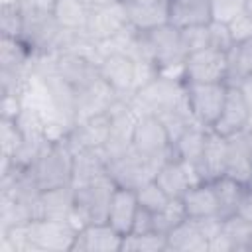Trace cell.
Listing matches in <instances>:
<instances>
[{
  "instance_id": "1",
  "label": "cell",
  "mask_w": 252,
  "mask_h": 252,
  "mask_svg": "<svg viewBox=\"0 0 252 252\" xmlns=\"http://www.w3.org/2000/svg\"><path fill=\"white\" fill-rule=\"evenodd\" d=\"M73 150L65 140H47L37 158L28 165L39 191L71 185L73 181Z\"/></svg>"
},
{
  "instance_id": "2",
  "label": "cell",
  "mask_w": 252,
  "mask_h": 252,
  "mask_svg": "<svg viewBox=\"0 0 252 252\" xmlns=\"http://www.w3.org/2000/svg\"><path fill=\"white\" fill-rule=\"evenodd\" d=\"M130 146L146 161H150L156 171L161 167L163 161L173 156L171 138L156 112H144L136 118L130 134Z\"/></svg>"
},
{
  "instance_id": "3",
  "label": "cell",
  "mask_w": 252,
  "mask_h": 252,
  "mask_svg": "<svg viewBox=\"0 0 252 252\" xmlns=\"http://www.w3.org/2000/svg\"><path fill=\"white\" fill-rule=\"evenodd\" d=\"M114 189H116V183L108 175V171L85 185L73 187L75 191L73 220H79L81 226L89 222H104Z\"/></svg>"
},
{
  "instance_id": "4",
  "label": "cell",
  "mask_w": 252,
  "mask_h": 252,
  "mask_svg": "<svg viewBox=\"0 0 252 252\" xmlns=\"http://www.w3.org/2000/svg\"><path fill=\"white\" fill-rule=\"evenodd\" d=\"M140 37L146 57L158 67V71L185 63L187 51L181 39V30L169 22L156 30L140 32Z\"/></svg>"
},
{
  "instance_id": "5",
  "label": "cell",
  "mask_w": 252,
  "mask_h": 252,
  "mask_svg": "<svg viewBox=\"0 0 252 252\" xmlns=\"http://www.w3.org/2000/svg\"><path fill=\"white\" fill-rule=\"evenodd\" d=\"M77 226L61 219H33L24 224L26 250H71Z\"/></svg>"
},
{
  "instance_id": "6",
  "label": "cell",
  "mask_w": 252,
  "mask_h": 252,
  "mask_svg": "<svg viewBox=\"0 0 252 252\" xmlns=\"http://www.w3.org/2000/svg\"><path fill=\"white\" fill-rule=\"evenodd\" d=\"M226 91V83H185V100L191 118L197 124L211 128L224 106Z\"/></svg>"
},
{
  "instance_id": "7",
  "label": "cell",
  "mask_w": 252,
  "mask_h": 252,
  "mask_svg": "<svg viewBox=\"0 0 252 252\" xmlns=\"http://www.w3.org/2000/svg\"><path fill=\"white\" fill-rule=\"evenodd\" d=\"M183 73L185 83H226L228 55L215 47L193 51L185 57Z\"/></svg>"
},
{
  "instance_id": "8",
  "label": "cell",
  "mask_w": 252,
  "mask_h": 252,
  "mask_svg": "<svg viewBox=\"0 0 252 252\" xmlns=\"http://www.w3.org/2000/svg\"><path fill=\"white\" fill-rule=\"evenodd\" d=\"M154 179L158 185L171 197V199H181V195L195 183L203 181L199 175V169L177 156H171L167 161L161 163V167L156 171Z\"/></svg>"
},
{
  "instance_id": "9",
  "label": "cell",
  "mask_w": 252,
  "mask_h": 252,
  "mask_svg": "<svg viewBox=\"0 0 252 252\" xmlns=\"http://www.w3.org/2000/svg\"><path fill=\"white\" fill-rule=\"evenodd\" d=\"M96 67L100 79L114 93L136 89V59L130 57L128 53L108 51L98 59Z\"/></svg>"
},
{
  "instance_id": "10",
  "label": "cell",
  "mask_w": 252,
  "mask_h": 252,
  "mask_svg": "<svg viewBox=\"0 0 252 252\" xmlns=\"http://www.w3.org/2000/svg\"><path fill=\"white\" fill-rule=\"evenodd\" d=\"M250 118H252V114H250V108H248L242 93L238 91L236 85H228L224 106H222L217 122L211 126V130L228 138V136H234V134L248 130Z\"/></svg>"
},
{
  "instance_id": "11",
  "label": "cell",
  "mask_w": 252,
  "mask_h": 252,
  "mask_svg": "<svg viewBox=\"0 0 252 252\" xmlns=\"http://www.w3.org/2000/svg\"><path fill=\"white\" fill-rule=\"evenodd\" d=\"M126 28H130V22H128L126 12L122 8V2L118 0V2L108 4V6L91 8L85 35L94 39V41H106V39L114 37L116 33L124 32Z\"/></svg>"
},
{
  "instance_id": "12",
  "label": "cell",
  "mask_w": 252,
  "mask_h": 252,
  "mask_svg": "<svg viewBox=\"0 0 252 252\" xmlns=\"http://www.w3.org/2000/svg\"><path fill=\"white\" fill-rule=\"evenodd\" d=\"M130 26L150 32L169 22V0H120Z\"/></svg>"
},
{
  "instance_id": "13",
  "label": "cell",
  "mask_w": 252,
  "mask_h": 252,
  "mask_svg": "<svg viewBox=\"0 0 252 252\" xmlns=\"http://www.w3.org/2000/svg\"><path fill=\"white\" fill-rule=\"evenodd\" d=\"M124 236L118 234L106 220L104 222H89L77 230L75 242L71 250L81 252H118L122 250Z\"/></svg>"
},
{
  "instance_id": "14",
  "label": "cell",
  "mask_w": 252,
  "mask_h": 252,
  "mask_svg": "<svg viewBox=\"0 0 252 252\" xmlns=\"http://www.w3.org/2000/svg\"><path fill=\"white\" fill-rule=\"evenodd\" d=\"M138 209H140V203H138V197H136V189L124 187V185H116V189L112 193V199H110L106 222L118 234L126 236V234L132 232Z\"/></svg>"
},
{
  "instance_id": "15",
  "label": "cell",
  "mask_w": 252,
  "mask_h": 252,
  "mask_svg": "<svg viewBox=\"0 0 252 252\" xmlns=\"http://www.w3.org/2000/svg\"><path fill=\"white\" fill-rule=\"evenodd\" d=\"M224 175L242 185H252V150L246 130L226 138V167Z\"/></svg>"
},
{
  "instance_id": "16",
  "label": "cell",
  "mask_w": 252,
  "mask_h": 252,
  "mask_svg": "<svg viewBox=\"0 0 252 252\" xmlns=\"http://www.w3.org/2000/svg\"><path fill=\"white\" fill-rule=\"evenodd\" d=\"M181 205L187 219L219 217V203L211 181H199L181 195Z\"/></svg>"
},
{
  "instance_id": "17",
  "label": "cell",
  "mask_w": 252,
  "mask_h": 252,
  "mask_svg": "<svg viewBox=\"0 0 252 252\" xmlns=\"http://www.w3.org/2000/svg\"><path fill=\"white\" fill-rule=\"evenodd\" d=\"M213 22L211 0H169V24L183 30Z\"/></svg>"
},
{
  "instance_id": "18",
  "label": "cell",
  "mask_w": 252,
  "mask_h": 252,
  "mask_svg": "<svg viewBox=\"0 0 252 252\" xmlns=\"http://www.w3.org/2000/svg\"><path fill=\"white\" fill-rule=\"evenodd\" d=\"M224 167H226V138L209 128L201 163H199L201 179L213 181V179L224 175Z\"/></svg>"
},
{
  "instance_id": "19",
  "label": "cell",
  "mask_w": 252,
  "mask_h": 252,
  "mask_svg": "<svg viewBox=\"0 0 252 252\" xmlns=\"http://www.w3.org/2000/svg\"><path fill=\"white\" fill-rule=\"evenodd\" d=\"M167 250H181V252L209 250V238L203 232L201 222L197 219H185V220H181L167 234Z\"/></svg>"
},
{
  "instance_id": "20",
  "label": "cell",
  "mask_w": 252,
  "mask_h": 252,
  "mask_svg": "<svg viewBox=\"0 0 252 252\" xmlns=\"http://www.w3.org/2000/svg\"><path fill=\"white\" fill-rule=\"evenodd\" d=\"M51 16L61 30L73 33H85L91 8L83 0H55L51 8Z\"/></svg>"
},
{
  "instance_id": "21",
  "label": "cell",
  "mask_w": 252,
  "mask_h": 252,
  "mask_svg": "<svg viewBox=\"0 0 252 252\" xmlns=\"http://www.w3.org/2000/svg\"><path fill=\"white\" fill-rule=\"evenodd\" d=\"M207 132H209V128H205L201 124H191L173 142V156H177L179 159H183V161H187V163H191V165H195L199 169L203 148H205V140H207Z\"/></svg>"
},
{
  "instance_id": "22",
  "label": "cell",
  "mask_w": 252,
  "mask_h": 252,
  "mask_svg": "<svg viewBox=\"0 0 252 252\" xmlns=\"http://www.w3.org/2000/svg\"><path fill=\"white\" fill-rule=\"evenodd\" d=\"M211 183H213V189H215V195H217V203H219V217L220 219L232 217L236 213L238 201H240L242 191H244L246 185L238 183L236 179H232L228 175H220V177L213 179Z\"/></svg>"
},
{
  "instance_id": "23",
  "label": "cell",
  "mask_w": 252,
  "mask_h": 252,
  "mask_svg": "<svg viewBox=\"0 0 252 252\" xmlns=\"http://www.w3.org/2000/svg\"><path fill=\"white\" fill-rule=\"evenodd\" d=\"M220 234L230 242L232 250H252V222L238 215L222 219Z\"/></svg>"
},
{
  "instance_id": "24",
  "label": "cell",
  "mask_w": 252,
  "mask_h": 252,
  "mask_svg": "<svg viewBox=\"0 0 252 252\" xmlns=\"http://www.w3.org/2000/svg\"><path fill=\"white\" fill-rule=\"evenodd\" d=\"M136 197H138L140 207H144L152 213H159L171 201V197L158 185L156 179H148L140 187H136Z\"/></svg>"
},
{
  "instance_id": "25",
  "label": "cell",
  "mask_w": 252,
  "mask_h": 252,
  "mask_svg": "<svg viewBox=\"0 0 252 252\" xmlns=\"http://www.w3.org/2000/svg\"><path fill=\"white\" fill-rule=\"evenodd\" d=\"M185 219H187V215L183 211L181 201L179 199H171L165 209H161L159 213H154V228H156V232L167 236Z\"/></svg>"
},
{
  "instance_id": "26",
  "label": "cell",
  "mask_w": 252,
  "mask_h": 252,
  "mask_svg": "<svg viewBox=\"0 0 252 252\" xmlns=\"http://www.w3.org/2000/svg\"><path fill=\"white\" fill-rule=\"evenodd\" d=\"M122 250H142V252L167 250V236L156 230L146 234H126L122 240Z\"/></svg>"
},
{
  "instance_id": "27",
  "label": "cell",
  "mask_w": 252,
  "mask_h": 252,
  "mask_svg": "<svg viewBox=\"0 0 252 252\" xmlns=\"http://www.w3.org/2000/svg\"><path fill=\"white\" fill-rule=\"evenodd\" d=\"M2 35L20 37L24 33V10L22 4H2Z\"/></svg>"
},
{
  "instance_id": "28",
  "label": "cell",
  "mask_w": 252,
  "mask_h": 252,
  "mask_svg": "<svg viewBox=\"0 0 252 252\" xmlns=\"http://www.w3.org/2000/svg\"><path fill=\"white\" fill-rule=\"evenodd\" d=\"M181 39H183V45H185L187 55L193 53V51L211 47V28H209V24L183 28L181 30Z\"/></svg>"
},
{
  "instance_id": "29",
  "label": "cell",
  "mask_w": 252,
  "mask_h": 252,
  "mask_svg": "<svg viewBox=\"0 0 252 252\" xmlns=\"http://www.w3.org/2000/svg\"><path fill=\"white\" fill-rule=\"evenodd\" d=\"M246 10V0H211L213 22L228 24Z\"/></svg>"
},
{
  "instance_id": "30",
  "label": "cell",
  "mask_w": 252,
  "mask_h": 252,
  "mask_svg": "<svg viewBox=\"0 0 252 252\" xmlns=\"http://www.w3.org/2000/svg\"><path fill=\"white\" fill-rule=\"evenodd\" d=\"M226 28H228V33H230L234 45L252 39V14L244 10V12L238 14L232 22H228Z\"/></svg>"
},
{
  "instance_id": "31",
  "label": "cell",
  "mask_w": 252,
  "mask_h": 252,
  "mask_svg": "<svg viewBox=\"0 0 252 252\" xmlns=\"http://www.w3.org/2000/svg\"><path fill=\"white\" fill-rule=\"evenodd\" d=\"M209 28H211V47L220 49V51H228V49L234 45V43H232V37H230V33H228L226 24L211 22Z\"/></svg>"
},
{
  "instance_id": "32",
  "label": "cell",
  "mask_w": 252,
  "mask_h": 252,
  "mask_svg": "<svg viewBox=\"0 0 252 252\" xmlns=\"http://www.w3.org/2000/svg\"><path fill=\"white\" fill-rule=\"evenodd\" d=\"M154 213L140 207L138 213H136V219H134V226H132V232L130 234H146V232H154Z\"/></svg>"
},
{
  "instance_id": "33",
  "label": "cell",
  "mask_w": 252,
  "mask_h": 252,
  "mask_svg": "<svg viewBox=\"0 0 252 252\" xmlns=\"http://www.w3.org/2000/svg\"><path fill=\"white\" fill-rule=\"evenodd\" d=\"M238 217H242L244 220L252 222V185H246L244 191H242V197L238 201V207H236V213Z\"/></svg>"
},
{
  "instance_id": "34",
  "label": "cell",
  "mask_w": 252,
  "mask_h": 252,
  "mask_svg": "<svg viewBox=\"0 0 252 252\" xmlns=\"http://www.w3.org/2000/svg\"><path fill=\"white\" fill-rule=\"evenodd\" d=\"M236 87H238V91L242 93V96H244V100H246V104H248V108H250V114H252V73L244 75V77L236 83Z\"/></svg>"
},
{
  "instance_id": "35",
  "label": "cell",
  "mask_w": 252,
  "mask_h": 252,
  "mask_svg": "<svg viewBox=\"0 0 252 252\" xmlns=\"http://www.w3.org/2000/svg\"><path fill=\"white\" fill-rule=\"evenodd\" d=\"M89 8H98V6H108V4H114L118 0H83Z\"/></svg>"
},
{
  "instance_id": "36",
  "label": "cell",
  "mask_w": 252,
  "mask_h": 252,
  "mask_svg": "<svg viewBox=\"0 0 252 252\" xmlns=\"http://www.w3.org/2000/svg\"><path fill=\"white\" fill-rule=\"evenodd\" d=\"M246 134H248V144H250V150H252V128H248Z\"/></svg>"
},
{
  "instance_id": "37",
  "label": "cell",
  "mask_w": 252,
  "mask_h": 252,
  "mask_svg": "<svg viewBox=\"0 0 252 252\" xmlns=\"http://www.w3.org/2000/svg\"><path fill=\"white\" fill-rule=\"evenodd\" d=\"M246 12L252 14V0H246Z\"/></svg>"
}]
</instances>
